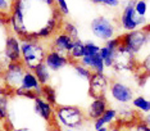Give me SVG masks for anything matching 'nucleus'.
Listing matches in <instances>:
<instances>
[{
    "instance_id": "nucleus-1",
    "label": "nucleus",
    "mask_w": 150,
    "mask_h": 131,
    "mask_svg": "<svg viewBox=\"0 0 150 131\" xmlns=\"http://www.w3.org/2000/svg\"><path fill=\"white\" fill-rule=\"evenodd\" d=\"M21 43V62L30 71H33L39 64L44 63L49 51L45 41L40 40H19Z\"/></svg>"
},
{
    "instance_id": "nucleus-2",
    "label": "nucleus",
    "mask_w": 150,
    "mask_h": 131,
    "mask_svg": "<svg viewBox=\"0 0 150 131\" xmlns=\"http://www.w3.org/2000/svg\"><path fill=\"white\" fill-rule=\"evenodd\" d=\"M54 117L68 130L81 129L87 121L85 111L77 105H57L54 108Z\"/></svg>"
},
{
    "instance_id": "nucleus-3",
    "label": "nucleus",
    "mask_w": 150,
    "mask_h": 131,
    "mask_svg": "<svg viewBox=\"0 0 150 131\" xmlns=\"http://www.w3.org/2000/svg\"><path fill=\"white\" fill-rule=\"evenodd\" d=\"M119 39H121V45L136 56L141 53L150 43V26L146 25L144 28L125 32L123 35H119Z\"/></svg>"
},
{
    "instance_id": "nucleus-4",
    "label": "nucleus",
    "mask_w": 150,
    "mask_h": 131,
    "mask_svg": "<svg viewBox=\"0 0 150 131\" xmlns=\"http://www.w3.org/2000/svg\"><path fill=\"white\" fill-rule=\"evenodd\" d=\"M146 25H148V19L137 16V13L135 12V1H126L119 16V27L126 32H129V31L144 28Z\"/></svg>"
},
{
    "instance_id": "nucleus-5",
    "label": "nucleus",
    "mask_w": 150,
    "mask_h": 131,
    "mask_svg": "<svg viewBox=\"0 0 150 131\" xmlns=\"http://www.w3.org/2000/svg\"><path fill=\"white\" fill-rule=\"evenodd\" d=\"M90 28L93 35L96 39L107 43L108 40L113 39L117 35V25L112 18L107 16H98L91 21Z\"/></svg>"
},
{
    "instance_id": "nucleus-6",
    "label": "nucleus",
    "mask_w": 150,
    "mask_h": 131,
    "mask_svg": "<svg viewBox=\"0 0 150 131\" xmlns=\"http://www.w3.org/2000/svg\"><path fill=\"white\" fill-rule=\"evenodd\" d=\"M26 71L27 68L23 66L22 62L11 63L4 70V75H3V84H4V86L12 89L13 91L19 89L22 86V80Z\"/></svg>"
},
{
    "instance_id": "nucleus-7",
    "label": "nucleus",
    "mask_w": 150,
    "mask_h": 131,
    "mask_svg": "<svg viewBox=\"0 0 150 131\" xmlns=\"http://www.w3.org/2000/svg\"><path fill=\"white\" fill-rule=\"evenodd\" d=\"M109 86H110V81L105 73H93L88 81V96L93 98V100L107 98Z\"/></svg>"
},
{
    "instance_id": "nucleus-8",
    "label": "nucleus",
    "mask_w": 150,
    "mask_h": 131,
    "mask_svg": "<svg viewBox=\"0 0 150 131\" xmlns=\"http://www.w3.org/2000/svg\"><path fill=\"white\" fill-rule=\"evenodd\" d=\"M109 94H110L112 99L115 100L119 104H128L134 100L135 94L134 89L129 85L125 84L118 80H112L110 86H109Z\"/></svg>"
},
{
    "instance_id": "nucleus-9",
    "label": "nucleus",
    "mask_w": 150,
    "mask_h": 131,
    "mask_svg": "<svg viewBox=\"0 0 150 131\" xmlns=\"http://www.w3.org/2000/svg\"><path fill=\"white\" fill-rule=\"evenodd\" d=\"M140 67V63L136 59V56L126 50L123 46H119L115 54V61L113 68L117 72H126V71H135Z\"/></svg>"
},
{
    "instance_id": "nucleus-10",
    "label": "nucleus",
    "mask_w": 150,
    "mask_h": 131,
    "mask_svg": "<svg viewBox=\"0 0 150 131\" xmlns=\"http://www.w3.org/2000/svg\"><path fill=\"white\" fill-rule=\"evenodd\" d=\"M73 43H74V40L72 39V37H69L67 33L59 31V32L55 33L54 37L52 39L49 50L58 51V53L68 57L69 53H71V50H72V48H73Z\"/></svg>"
},
{
    "instance_id": "nucleus-11",
    "label": "nucleus",
    "mask_w": 150,
    "mask_h": 131,
    "mask_svg": "<svg viewBox=\"0 0 150 131\" xmlns=\"http://www.w3.org/2000/svg\"><path fill=\"white\" fill-rule=\"evenodd\" d=\"M4 57L9 63H19L21 62V43L13 32L6 39Z\"/></svg>"
},
{
    "instance_id": "nucleus-12",
    "label": "nucleus",
    "mask_w": 150,
    "mask_h": 131,
    "mask_svg": "<svg viewBox=\"0 0 150 131\" xmlns=\"http://www.w3.org/2000/svg\"><path fill=\"white\" fill-rule=\"evenodd\" d=\"M44 63L50 70V72H58V71L63 70L64 67H67L68 64H71V62H69V58L63 56V54L54 51V50H49L45 57Z\"/></svg>"
},
{
    "instance_id": "nucleus-13",
    "label": "nucleus",
    "mask_w": 150,
    "mask_h": 131,
    "mask_svg": "<svg viewBox=\"0 0 150 131\" xmlns=\"http://www.w3.org/2000/svg\"><path fill=\"white\" fill-rule=\"evenodd\" d=\"M140 120L137 118V112L132 108H121L118 111V117L117 121H115L114 125H117L122 129H127L131 130L132 126L135 125L136 122H139Z\"/></svg>"
},
{
    "instance_id": "nucleus-14",
    "label": "nucleus",
    "mask_w": 150,
    "mask_h": 131,
    "mask_svg": "<svg viewBox=\"0 0 150 131\" xmlns=\"http://www.w3.org/2000/svg\"><path fill=\"white\" fill-rule=\"evenodd\" d=\"M109 108L107 98H101V99H95L90 103L86 113V118L91 120V121H96L98 118H100L101 116L105 113V111Z\"/></svg>"
},
{
    "instance_id": "nucleus-15",
    "label": "nucleus",
    "mask_w": 150,
    "mask_h": 131,
    "mask_svg": "<svg viewBox=\"0 0 150 131\" xmlns=\"http://www.w3.org/2000/svg\"><path fill=\"white\" fill-rule=\"evenodd\" d=\"M33 109L36 115L45 122H50V120H54V108L40 96L33 100Z\"/></svg>"
},
{
    "instance_id": "nucleus-16",
    "label": "nucleus",
    "mask_w": 150,
    "mask_h": 131,
    "mask_svg": "<svg viewBox=\"0 0 150 131\" xmlns=\"http://www.w3.org/2000/svg\"><path fill=\"white\" fill-rule=\"evenodd\" d=\"M80 64L88 68L93 73H105V66L100 57V53L95 56H85L80 61Z\"/></svg>"
},
{
    "instance_id": "nucleus-17",
    "label": "nucleus",
    "mask_w": 150,
    "mask_h": 131,
    "mask_svg": "<svg viewBox=\"0 0 150 131\" xmlns=\"http://www.w3.org/2000/svg\"><path fill=\"white\" fill-rule=\"evenodd\" d=\"M117 117H118V111H117V109L108 108L100 118H98L96 121H94V129H95V131L103 129V127H109V126L114 125L115 121H117Z\"/></svg>"
},
{
    "instance_id": "nucleus-18",
    "label": "nucleus",
    "mask_w": 150,
    "mask_h": 131,
    "mask_svg": "<svg viewBox=\"0 0 150 131\" xmlns=\"http://www.w3.org/2000/svg\"><path fill=\"white\" fill-rule=\"evenodd\" d=\"M19 89H25V90H28V91H35L37 93L39 96L41 95V85L37 81L33 71H30V70L26 71L25 76H23V80H22V86Z\"/></svg>"
},
{
    "instance_id": "nucleus-19",
    "label": "nucleus",
    "mask_w": 150,
    "mask_h": 131,
    "mask_svg": "<svg viewBox=\"0 0 150 131\" xmlns=\"http://www.w3.org/2000/svg\"><path fill=\"white\" fill-rule=\"evenodd\" d=\"M85 57V41H82L81 39L74 40L73 43V48L71 50L69 56V62L71 63H80V61Z\"/></svg>"
},
{
    "instance_id": "nucleus-20",
    "label": "nucleus",
    "mask_w": 150,
    "mask_h": 131,
    "mask_svg": "<svg viewBox=\"0 0 150 131\" xmlns=\"http://www.w3.org/2000/svg\"><path fill=\"white\" fill-rule=\"evenodd\" d=\"M33 73H35L37 81L40 82L41 86L49 85L50 80H52V72H50V70L45 66V63H41L37 66L35 70H33Z\"/></svg>"
},
{
    "instance_id": "nucleus-21",
    "label": "nucleus",
    "mask_w": 150,
    "mask_h": 131,
    "mask_svg": "<svg viewBox=\"0 0 150 131\" xmlns=\"http://www.w3.org/2000/svg\"><path fill=\"white\" fill-rule=\"evenodd\" d=\"M40 98H42L44 100H46L49 103L53 108L57 107V102H58V94H57V90L53 88L52 85H45V86H41V95Z\"/></svg>"
},
{
    "instance_id": "nucleus-22",
    "label": "nucleus",
    "mask_w": 150,
    "mask_h": 131,
    "mask_svg": "<svg viewBox=\"0 0 150 131\" xmlns=\"http://www.w3.org/2000/svg\"><path fill=\"white\" fill-rule=\"evenodd\" d=\"M134 109L142 113H150V99L145 98L144 95H137L134 98V100L131 102Z\"/></svg>"
},
{
    "instance_id": "nucleus-23",
    "label": "nucleus",
    "mask_w": 150,
    "mask_h": 131,
    "mask_svg": "<svg viewBox=\"0 0 150 131\" xmlns=\"http://www.w3.org/2000/svg\"><path fill=\"white\" fill-rule=\"evenodd\" d=\"M115 54H117V51L108 49V48L104 46V45L101 46L100 57H101V59H103V62H104L105 68H113L114 61H115Z\"/></svg>"
},
{
    "instance_id": "nucleus-24",
    "label": "nucleus",
    "mask_w": 150,
    "mask_h": 131,
    "mask_svg": "<svg viewBox=\"0 0 150 131\" xmlns=\"http://www.w3.org/2000/svg\"><path fill=\"white\" fill-rule=\"evenodd\" d=\"M71 66H72L74 73H76V76L78 78H82L85 81H90L91 76H93V72L88 70V68L83 67V66L80 64V63H71Z\"/></svg>"
},
{
    "instance_id": "nucleus-25",
    "label": "nucleus",
    "mask_w": 150,
    "mask_h": 131,
    "mask_svg": "<svg viewBox=\"0 0 150 131\" xmlns=\"http://www.w3.org/2000/svg\"><path fill=\"white\" fill-rule=\"evenodd\" d=\"M62 32L64 33H67L69 37H72L73 40H77V39H80L78 37V28H77V26L74 25L73 22H71V21H64L63 22V25H62Z\"/></svg>"
},
{
    "instance_id": "nucleus-26",
    "label": "nucleus",
    "mask_w": 150,
    "mask_h": 131,
    "mask_svg": "<svg viewBox=\"0 0 150 131\" xmlns=\"http://www.w3.org/2000/svg\"><path fill=\"white\" fill-rule=\"evenodd\" d=\"M101 46L99 44L94 43L91 40L85 41V56H95V54L100 53Z\"/></svg>"
},
{
    "instance_id": "nucleus-27",
    "label": "nucleus",
    "mask_w": 150,
    "mask_h": 131,
    "mask_svg": "<svg viewBox=\"0 0 150 131\" xmlns=\"http://www.w3.org/2000/svg\"><path fill=\"white\" fill-rule=\"evenodd\" d=\"M148 3L145 0H137L135 1V12L137 13V16L146 18V13H148Z\"/></svg>"
},
{
    "instance_id": "nucleus-28",
    "label": "nucleus",
    "mask_w": 150,
    "mask_h": 131,
    "mask_svg": "<svg viewBox=\"0 0 150 131\" xmlns=\"http://www.w3.org/2000/svg\"><path fill=\"white\" fill-rule=\"evenodd\" d=\"M140 70L142 71V75L150 76V53L142 58V61L140 62Z\"/></svg>"
},
{
    "instance_id": "nucleus-29",
    "label": "nucleus",
    "mask_w": 150,
    "mask_h": 131,
    "mask_svg": "<svg viewBox=\"0 0 150 131\" xmlns=\"http://www.w3.org/2000/svg\"><path fill=\"white\" fill-rule=\"evenodd\" d=\"M55 5H57L58 10L63 14V17L69 14V8H68V3L67 1H64V0H58V1H55Z\"/></svg>"
},
{
    "instance_id": "nucleus-30",
    "label": "nucleus",
    "mask_w": 150,
    "mask_h": 131,
    "mask_svg": "<svg viewBox=\"0 0 150 131\" xmlns=\"http://www.w3.org/2000/svg\"><path fill=\"white\" fill-rule=\"evenodd\" d=\"M100 4L107 8H118L121 5V1L119 0H100Z\"/></svg>"
},
{
    "instance_id": "nucleus-31",
    "label": "nucleus",
    "mask_w": 150,
    "mask_h": 131,
    "mask_svg": "<svg viewBox=\"0 0 150 131\" xmlns=\"http://www.w3.org/2000/svg\"><path fill=\"white\" fill-rule=\"evenodd\" d=\"M132 131H150V127L146 125V123H144L140 120L139 122H136L134 126H132V129H131Z\"/></svg>"
},
{
    "instance_id": "nucleus-32",
    "label": "nucleus",
    "mask_w": 150,
    "mask_h": 131,
    "mask_svg": "<svg viewBox=\"0 0 150 131\" xmlns=\"http://www.w3.org/2000/svg\"><path fill=\"white\" fill-rule=\"evenodd\" d=\"M108 131H129L127 129H122V127H119L117 125H112L108 127Z\"/></svg>"
},
{
    "instance_id": "nucleus-33",
    "label": "nucleus",
    "mask_w": 150,
    "mask_h": 131,
    "mask_svg": "<svg viewBox=\"0 0 150 131\" xmlns=\"http://www.w3.org/2000/svg\"><path fill=\"white\" fill-rule=\"evenodd\" d=\"M141 121L144 122V123H146V125H148V126L150 127V113H146V115L142 116Z\"/></svg>"
},
{
    "instance_id": "nucleus-34",
    "label": "nucleus",
    "mask_w": 150,
    "mask_h": 131,
    "mask_svg": "<svg viewBox=\"0 0 150 131\" xmlns=\"http://www.w3.org/2000/svg\"><path fill=\"white\" fill-rule=\"evenodd\" d=\"M3 75H4V68L0 66V81H3Z\"/></svg>"
},
{
    "instance_id": "nucleus-35",
    "label": "nucleus",
    "mask_w": 150,
    "mask_h": 131,
    "mask_svg": "<svg viewBox=\"0 0 150 131\" xmlns=\"http://www.w3.org/2000/svg\"><path fill=\"white\" fill-rule=\"evenodd\" d=\"M96 131H108V127H103V129H100V130H96Z\"/></svg>"
},
{
    "instance_id": "nucleus-36",
    "label": "nucleus",
    "mask_w": 150,
    "mask_h": 131,
    "mask_svg": "<svg viewBox=\"0 0 150 131\" xmlns=\"http://www.w3.org/2000/svg\"><path fill=\"white\" fill-rule=\"evenodd\" d=\"M66 131H74V130H68V129H66Z\"/></svg>"
},
{
    "instance_id": "nucleus-37",
    "label": "nucleus",
    "mask_w": 150,
    "mask_h": 131,
    "mask_svg": "<svg viewBox=\"0 0 150 131\" xmlns=\"http://www.w3.org/2000/svg\"><path fill=\"white\" fill-rule=\"evenodd\" d=\"M0 130H1V121H0Z\"/></svg>"
},
{
    "instance_id": "nucleus-38",
    "label": "nucleus",
    "mask_w": 150,
    "mask_h": 131,
    "mask_svg": "<svg viewBox=\"0 0 150 131\" xmlns=\"http://www.w3.org/2000/svg\"><path fill=\"white\" fill-rule=\"evenodd\" d=\"M0 131H3V130H0Z\"/></svg>"
}]
</instances>
